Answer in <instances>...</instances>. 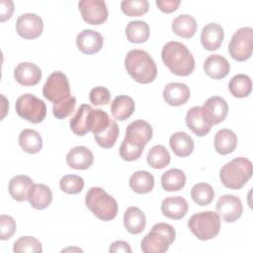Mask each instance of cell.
Masks as SVG:
<instances>
[{
  "label": "cell",
  "mask_w": 253,
  "mask_h": 253,
  "mask_svg": "<svg viewBox=\"0 0 253 253\" xmlns=\"http://www.w3.org/2000/svg\"><path fill=\"white\" fill-rule=\"evenodd\" d=\"M161 58L168 69L178 76H188L195 69V59L182 42L172 41L167 42L161 50Z\"/></svg>",
  "instance_id": "cell-1"
},
{
  "label": "cell",
  "mask_w": 253,
  "mask_h": 253,
  "mask_svg": "<svg viewBox=\"0 0 253 253\" xmlns=\"http://www.w3.org/2000/svg\"><path fill=\"white\" fill-rule=\"evenodd\" d=\"M126 72L138 83L148 84L157 75V67L148 52L142 49H132L125 57Z\"/></svg>",
  "instance_id": "cell-2"
},
{
  "label": "cell",
  "mask_w": 253,
  "mask_h": 253,
  "mask_svg": "<svg viewBox=\"0 0 253 253\" xmlns=\"http://www.w3.org/2000/svg\"><path fill=\"white\" fill-rule=\"evenodd\" d=\"M252 172V163L248 158L236 157L221 167L219 178L224 187L238 190L250 180Z\"/></svg>",
  "instance_id": "cell-3"
},
{
  "label": "cell",
  "mask_w": 253,
  "mask_h": 253,
  "mask_svg": "<svg viewBox=\"0 0 253 253\" xmlns=\"http://www.w3.org/2000/svg\"><path fill=\"white\" fill-rule=\"evenodd\" d=\"M85 204L99 219L110 221L118 214L117 201L100 187H92L86 194Z\"/></svg>",
  "instance_id": "cell-4"
},
{
  "label": "cell",
  "mask_w": 253,
  "mask_h": 253,
  "mask_svg": "<svg viewBox=\"0 0 253 253\" xmlns=\"http://www.w3.org/2000/svg\"><path fill=\"white\" fill-rule=\"evenodd\" d=\"M175 238L174 227L168 223L159 222L154 224L151 231L141 240L140 248L144 253H164Z\"/></svg>",
  "instance_id": "cell-5"
},
{
  "label": "cell",
  "mask_w": 253,
  "mask_h": 253,
  "mask_svg": "<svg viewBox=\"0 0 253 253\" xmlns=\"http://www.w3.org/2000/svg\"><path fill=\"white\" fill-rule=\"evenodd\" d=\"M188 227L198 239L203 241L210 240L219 233L220 217L214 211L198 212L190 217Z\"/></svg>",
  "instance_id": "cell-6"
},
{
  "label": "cell",
  "mask_w": 253,
  "mask_h": 253,
  "mask_svg": "<svg viewBox=\"0 0 253 253\" xmlns=\"http://www.w3.org/2000/svg\"><path fill=\"white\" fill-rule=\"evenodd\" d=\"M16 112L18 116L33 124L42 122L46 116L45 103L33 94H24L16 101Z\"/></svg>",
  "instance_id": "cell-7"
},
{
  "label": "cell",
  "mask_w": 253,
  "mask_h": 253,
  "mask_svg": "<svg viewBox=\"0 0 253 253\" xmlns=\"http://www.w3.org/2000/svg\"><path fill=\"white\" fill-rule=\"evenodd\" d=\"M253 50V29L242 27L234 32L228 43L230 56L237 61L247 60Z\"/></svg>",
  "instance_id": "cell-8"
},
{
  "label": "cell",
  "mask_w": 253,
  "mask_h": 253,
  "mask_svg": "<svg viewBox=\"0 0 253 253\" xmlns=\"http://www.w3.org/2000/svg\"><path fill=\"white\" fill-rule=\"evenodd\" d=\"M44 98L52 103L59 102L70 95V87L67 76L61 71L52 72L42 88Z\"/></svg>",
  "instance_id": "cell-9"
},
{
  "label": "cell",
  "mask_w": 253,
  "mask_h": 253,
  "mask_svg": "<svg viewBox=\"0 0 253 253\" xmlns=\"http://www.w3.org/2000/svg\"><path fill=\"white\" fill-rule=\"evenodd\" d=\"M151 138L152 126L150 124L144 120H136L127 126L124 140L134 147L144 148Z\"/></svg>",
  "instance_id": "cell-10"
},
{
  "label": "cell",
  "mask_w": 253,
  "mask_h": 253,
  "mask_svg": "<svg viewBox=\"0 0 253 253\" xmlns=\"http://www.w3.org/2000/svg\"><path fill=\"white\" fill-rule=\"evenodd\" d=\"M78 8L85 22L91 25L103 24L108 18V9L104 0H81Z\"/></svg>",
  "instance_id": "cell-11"
},
{
  "label": "cell",
  "mask_w": 253,
  "mask_h": 253,
  "mask_svg": "<svg viewBox=\"0 0 253 253\" xmlns=\"http://www.w3.org/2000/svg\"><path fill=\"white\" fill-rule=\"evenodd\" d=\"M216 211L224 221L234 222L242 215V202L234 195H223L216 202Z\"/></svg>",
  "instance_id": "cell-12"
},
{
  "label": "cell",
  "mask_w": 253,
  "mask_h": 253,
  "mask_svg": "<svg viewBox=\"0 0 253 253\" xmlns=\"http://www.w3.org/2000/svg\"><path fill=\"white\" fill-rule=\"evenodd\" d=\"M16 31L24 39L33 40L42 35L43 22L42 18L33 13L21 15L16 22Z\"/></svg>",
  "instance_id": "cell-13"
},
{
  "label": "cell",
  "mask_w": 253,
  "mask_h": 253,
  "mask_svg": "<svg viewBox=\"0 0 253 253\" xmlns=\"http://www.w3.org/2000/svg\"><path fill=\"white\" fill-rule=\"evenodd\" d=\"M103 36L94 30H83L76 37V46L84 54L97 53L103 47Z\"/></svg>",
  "instance_id": "cell-14"
},
{
  "label": "cell",
  "mask_w": 253,
  "mask_h": 253,
  "mask_svg": "<svg viewBox=\"0 0 253 253\" xmlns=\"http://www.w3.org/2000/svg\"><path fill=\"white\" fill-rule=\"evenodd\" d=\"M207 120L211 125H217L224 121L228 114V105L226 101L218 96L210 97L202 106Z\"/></svg>",
  "instance_id": "cell-15"
},
{
  "label": "cell",
  "mask_w": 253,
  "mask_h": 253,
  "mask_svg": "<svg viewBox=\"0 0 253 253\" xmlns=\"http://www.w3.org/2000/svg\"><path fill=\"white\" fill-rule=\"evenodd\" d=\"M187 126L197 135L204 136L208 134L211 128V124L207 120L202 106H195L186 114Z\"/></svg>",
  "instance_id": "cell-16"
},
{
  "label": "cell",
  "mask_w": 253,
  "mask_h": 253,
  "mask_svg": "<svg viewBox=\"0 0 253 253\" xmlns=\"http://www.w3.org/2000/svg\"><path fill=\"white\" fill-rule=\"evenodd\" d=\"M223 28L217 23H209L202 29L201 43L207 50H217L223 42Z\"/></svg>",
  "instance_id": "cell-17"
},
{
  "label": "cell",
  "mask_w": 253,
  "mask_h": 253,
  "mask_svg": "<svg viewBox=\"0 0 253 253\" xmlns=\"http://www.w3.org/2000/svg\"><path fill=\"white\" fill-rule=\"evenodd\" d=\"M14 77L23 86H35L42 78V70L32 62H21L14 69Z\"/></svg>",
  "instance_id": "cell-18"
},
{
  "label": "cell",
  "mask_w": 253,
  "mask_h": 253,
  "mask_svg": "<svg viewBox=\"0 0 253 253\" xmlns=\"http://www.w3.org/2000/svg\"><path fill=\"white\" fill-rule=\"evenodd\" d=\"M191 92L189 87L182 82H170L163 90L164 101L174 107L185 104L190 98Z\"/></svg>",
  "instance_id": "cell-19"
},
{
  "label": "cell",
  "mask_w": 253,
  "mask_h": 253,
  "mask_svg": "<svg viewBox=\"0 0 253 253\" xmlns=\"http://www.w3.org/2000/svg\"><path fill=\"white\" fill-rule=\"evenodd\" d=\"M188 203L182 196L167 197L161 203V212L164 216L179 220L182 219L188 211Z\"/></svg>",
  "instance_id": "cell-20"
},
{
  "label": "cell",
  "mask_w": 253,
  "mask_h": 253,
  "mask_svg": "<svg viewBox=\"0 0 253 253\" xmlns=\"http://www.w3.org/2000/svg\"><path fill=\"white\" fill-rule=\"evenodd\" d=\"M94 162L92 151L86 146H75L66 155V163L76 170H86Z\"/></svg>",
  "instance_id": "cell-21"
},
{
  "label": "cell",
  "mask_w": 253,
  "mask_h": 253,
  "mask_svg": "<svg viewBox=\"0 0 253 253\" xmlns=\"http://www.w3.org/2000/svg\"><path fill=\"white\" fill-rule=\"evenodd\" d=\"M230 70L229 62L220 54H211L204 62L205 73L216 80L224 78Z\"/></svg>",
  "instance_id": "cell-22"
},
{
  "label": "cell",
  "mask_w": 253,
  "mask_h": 253,
  "mask_svg": "<svg viewBox=\"0 0 253 253\" xmlns=\"http://www.w3.org/2000/svg\"><path fill=\"white\" fill-rule=\"evenodd\" d=\"M124 225L131 234L141 233L146 225V218L143 211L135 206L127 208L124 213Z\"/></svg>",
  "instance_id": "cell-23"
},
{
  "label": "cell",
  "mask_w": 253,
  "mask_h": 253,
  "mask_svg": "<svg viewBox=\"0 0 253 253\" xmlns=\"http://www.w3.org/2000/svg\"><path fill=\"white\" fill-rule=\"evenodd\" d=\"M34 186L33 180L26 175L14 176L9 182V194L11 197L18 201L23 202L28 200L30 191Z\"/></svg>",
  "instance_id": "cell-24"
},
{
  "label": "cell",
  "mask_w": 253,
  "mask_h": 253,
  "mask_svg": "<svg viewBox=\"0 0 253 253\" xmlns=\"http://www.w3.org/2000/svg\"><path fill=\"white\" fill-rule=\"evenodd\" d=\"M92 107L87 104H82L70 119L69 126L72 132L78 136L86 135L89 130V116L92 111Z\"/></svg>",
  "instance_id": "cell-25"
},
{
  "label": "cell",
  "mask_w": 253,
  "mask_h": 253,
  "mask_svg": "<svg viewBox=\"0 0 253 253\" xmlns=\"http://www.w3.org/2000/svg\"><path fill=\"white\" fill-rule=\"evenodd\" d=\"M52 198V192L48 186L44 184H34L30 191L28 201L34 209L43 210L51 204Z\"/></svg>",
  "instance_id": "cell-26"
},
{
  "label": "cell",
  "mask_w": 253,
  "mask_h": 253,
  "mask_svg": "<svg viewBox=\"0 0 253 253\" xmlns=\"http://www.w3.org/2000/svg\"><path fill=\"white\" fill-rule=\"evenodd\" d=\"M135 103L133 99L126 95L117 96L111 103V112L113 117L119 121L128 119L134 112Z\"/></svg>",
  "instance_id": "cell-27"
},
{
  "label": "cell",
  "mask_w": 253,
  "mask_h": 253,
  "mask_svg": "<svg viewBox=\"0 0 253 253\" xmlns=\"http://www.w3.org/2000/svg\"><path fill=\"white\" fill-rule=\"evenodd\" d=\"M237 141V136L232 130L228 128H222L215 134L214 148L219 154L226 155L235 150Z\"/></svg>",
  "instance_id": "cell-28"
},
{
  "label": "cell",
  "mask_w": 253,
  "mask_h": 253,
  "mask_svg": "<svg viewBox=\"0 0 253 253\" xmlns=\"http://www.w3.org/2000/svg\"><path fill=\"white\" fill-rule=\"evenodd\" d=\"M172 151L179 157L189 156L194 150V140L186 132H175L169 139Z\"/></svg>",
  "instance_id": "cell-29"
},
{
  "label": "cell",
  "mask_w": 253,
  "mask_h": 253,
  "mask_svg": "<svg viewBox=\"0 0 253 253\" xmlns=\"http://www.w3.org/2000/svg\"><path fill=\"white\" fill-rule=\"evenodd\" d=\"M172 30L179 37L190 39L196 34L197 22L193 16L182 14L173 20Z\"/></svg>",
  "instance_id": "cell-30"
},
{
  "label": "cell",
  "mask_w": 253,
  "mask_h": 253,
  "mask_svg": "<svg viewBox=\"0 0 253 253\" xmlns=\"http://www.w3.org/2000/svg\"><path fill=\"white\" fill-rule=\"evenodd\" d=\"M126 36L132 43H143L149 38V26L144 21H130L126 26Z\"/></svg>",
  "instance_id": "cell-31"
},
{
  "label": "cell",
  "mask_w": 253,
  "mask_h": 253,
  "mask_svg": "<svg viewBox=\"0 0 253 253\" xmlns=\"http://www.w3.org/2000/svg\"><path fill=\"white\" fill-rule=\"evenodd\" d=\"M186 184L185 173L177 168L169 169L161 176V186L167 192H176L184 188Z\"/></svg>",
  "instance_id": "cell-32"
},
{
  "label": "cell",
  "mask_w": 253,
  "mask_h": 253,
  "mask_svg": "<svg viewBox=\"0 0 253 253\" xmlns=\"http://www.w3.org/2000/svg\"><path fill=\"white\" fill-rule=\"evenodd\" d=\"M19 145L25 152L35 154L42 148V139L38 131L26 128L19 134Z\"/></svg>",
  "instance_id": "cell-33"
},
{
  "label": "cell",
  "mask_w": 253,
  "mask_h": 253,
  "mask_svg": "<svg viewBox=\"0 0 253 253\" xmlns=\"http://www.w3.org/2000/svg\"><path fill=\"white\" fill-rule=\"evenodd\" d=\"M129 187L137 194H147L154 187V177L147 171H136L129 178Z\"/></svg>",
  "instance_id": "cell-34"
},
{
  "label": "cell",
  "mask_w": 253,
  "mask_h": 253,
  "mask_svg": "<svg viewBox=\"0 0 253 253\" xmlns=\"http://www.w3.org/2000/svg\"><path fill=\"white\" fill-rule=\"evenodd\" d=\"M228 89L232 96L236 98H245L251 93L252 90L251 79L246 74H236L230 79Z\"/></svg>",
  "instance_id": "cell-35"
},
{
  "label": "cell",
  "mask_w": 253,
  "mask_h": 253,
  "mask_svg": "<svg viewBox=\"0 0 253 253\" xmlns=\"http://www.w3.org/2000/svg\"><path fill=\"white\" fill-rule=\"evenodd\" d=\"M147 163L154 169H162L170 163L171 156L163 145H154L147 154Z\"/></svg>",
  "instance_id": "cell-36"
},
{
  "label": "cell",
  "mask_w": 253,
  "mask_h": 253,
  "mask_svg": "<svg viewBox=\"0 0 253 253\" xmlns=\"http://www.w3.org/2000/svg\"><path fill=\"white\" fill-rule=\"evenodd\" d=\"M109 115L101 109H92L89 116V130L95 135L103 132L111 124Z\"/></svg>",
  "instance_id": "cell-37"
},
{
  "label": "cell",
  "mask_w": 253,
  "mask_h": 253,
  "mask_svg": "<svg viewBox=\"0 0 253 253\" xmlns=\"http://www.w3.org/2000/svg\"><path fill=\"white\" fill-rule=\"evenodd\" d=\"M191 197L197 205L207 206L212 202L214 198V190L207 183H198L193 186Z\"/></svg>",
  "instance_id": "cell-38"
},
{
  "label": "cell",
  "mask_w": 253,
  "mask_h": 253,
  "mask_svg": "<svg viewBox=\"0 0 253 253\" xmlns=\"http://www.w3.org/2000/svg\"><path fill=\"white\" fill-rule=\"evenodd\" d=\"M13 251L15 253H41L42 243L33 236H21L14 242Z\"/></svg>",
  "instance_id": "cell-39"
},
{
  "label": "cell",
  "mask_w": 253,
  "mask_h": 253,
  "mask_svg": "<svg viewBox=\"0 0 253 253\" xmlns=\"http://www.w3.org/2000/svg\"><path fill=\"white\" fill-rule=\"evenodd\" d=\"M121 9L128 17H139L149 9L147 0H124L121 2Z\"/></svg>",
  "instance_id": "cell-40"
},
{
  "label": "cell",
  "mask_w": 253,
  "mask_h": 253,
  "mask_svg": "<svg viewBox=\"0 0 253 253\" xmlns=\"http://www.w3.org/2000/svg\"><path fill=\"white\" fill-rule=\"evenodd\" d=\"M119 136V126L115 121H111L110 126L106 130L99 134H95L96 142L103 148H112Z\"/></svg>",
  "instance_id": "cell-41"
},
{
  "label": "cell",
  "mask_w": 253,
  "mask_h": 253,
  "mask_svg": "<svg viewBox=\"0 0 253 253\" xmlns=\"http://www.w3.org/2000/svg\"><path fill=\"white\" fill-rule=\"evenodd\" d=\"M59 187L62 192L75 195L80 193L84 188V180L77 175H64L59 181Z\"/></svg>",
  "instance_id": "cell-42"
},
{
  "label": "cell",
  "mask_w": 253,
  "mask_h": 253,
  "mask_svg": "<svg viewBox=\"0 0 253 253\" xmlns=\"http://www.w3.org/2000/svg\"><path fill=\"white\" fill-rule=\"evenodd\" d=\"M76 105V98L69 96L59 102L53 103L52 114L56 119H65L73 112Z\"/></svg>",
  "instance_id": "cell-43"
},
{
  "label": "cell",
  "mask_w": 253,
  "mask_h": 253,
  "mask_svg": "<svg viewBox=\"0 0 253 253\" xmlns=\"http://www.w3.org/2000/svg\"><path fill=\"white\" fill-rule=\"evenodd\" d=\"M16 228V221L13 217L6 214H2L0 216V238L2 240L11 238L14 235Z\"/></svg>",
  "instance_id": "cell-44"
},
{
  "label": "cell",
  "mask_w": 253,
  "mask_h": 253,
  "mask_svg": "<svg viewBox=\"0 0 253 253\" xmlns=\"http://www.w3.org/2000/svg\"><path fill=\"white\" fill-rule=\"evenodd\" d=\"M110 98H111L110 91L107 88L102 86L93 88L89 94L90 102L95 106L107 105L110 102Z\"/></svg>",
  "instance_id": "cell-45"
},
{
  "label": "cell",
  "mask_w": 253,
  "mask_h": 253,
  "mask_svg": "<svg viewBox=\"0 0 253 253\" xmlns=\"http://www.w3.org/2000/svg\"><path fill=\"white\" fill-rule=\"evenodd\" d=\"M142 152H143V148L134 147L129 143H127L126 140H123L119 149L121 158L126 161H133L138 159L141 156Z\"/></svg>",
  "instance_id": "cell-46"
},
{
  "label": "cell",
  "mask_w": 253,
  "mask_h": 253,
  "mask_svg": "<svg viewBox=\"0 0 253 253\" xmlns=\"http://www.w3.org/2000/svg\"><path fill=\"white\" fill-rule=\"evenodd\" d=\"M156 6L163 13H172L178 9L181 4L180 0H156Z\"/></svg>",
  "instance_id": "cell-47"
},
{
  "label": "cell",
  "mask_w": 253,
  "mask_h": 253,
  "mask_svg": "<svg viewBox=\"0 0 253 253\" xmlns=\"http://www.w3.org/2000/svg\"><path fill=\"white\" fill-rule=\"evenodd\" d=\"M0 12L1 22H5L10 19L14 12V3L11 0H1L0 1Z\"/></svg>",
  "instance_id": "cell-48"
},
{
  "label": "cell",
  "mask_w": 253,
  "mask_h": 253,
  "mask_svg": "<svg viewBox=\"0 0 253 253\" xmlns=\"http://www.w3.org/2000/svg\"><path fill=\"white\" fill-rule=\"evenodd\" d=\"M131 248L129 246V244L126 241L123 240H117L114 241L110 248H109V252L110 253H118V252H124V253H131Z\"/></svg>",
  "instance_id": "cell-49"
}]
</instances>
